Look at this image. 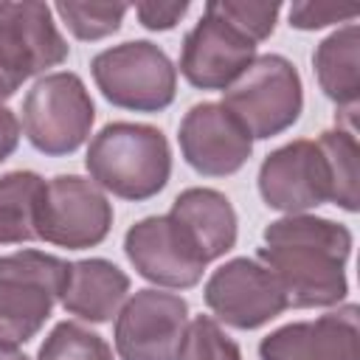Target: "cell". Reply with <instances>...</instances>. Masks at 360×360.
I'll return each instance as SVG.
<instances>
[{
  "instance_id": "8992f818",
  "label": "cell",
  "mask_w": 360,
  "mask_h": 360,
  "mask_svg": "<svg viewBox=\"0 0 360 360\" xmlns=\"http://www.w3.org/2000/svg\"><path fill=\"white\" fill-rule=\"evenodd\" d=\"M22 132L28 143L48 155H73L93 129L96 104L82 76L73 70L45 73L22 98Z\"/></svg>"
},
{
  "instance_id": "ac0fdd59",
  "label": "cell",
  "mask_w": 360,
  "mask_h": 360,
  "mask_svg": "<svg viewBox=\"0 0 360 360\" xmlns=\"http://www.w3.org/2000/svg\"><path fill=\"white\" fill-rule=\"evenodd\" d=\"M312 70L318 87L338 107L354 110L360 98V28L346 22L318 42L312 53Z\"/></svg>"
},
{
  "instance_id": "484cf974",
  "label": "cell",
  "mask_w": 360,
  "mask_h": 360,
  "mask_svg": "<svg viewBox=\"0 0 360 360\" xmlns=\"http://www.w3.org/2000/svg\"><path fill=\"white\" fill-rule=\"evenodd\" d=\"M186 11H188L186 0H180V3H138L135 6V14H138L141 25L149 28V31H169V28H174L183 20Z\"/></svg>"
},
{
  "instance_id": "9a60e30c",
  "label": "cell",
  "mask_w": 360,
  "mask_h": 360,
  "mask_svg": "<svg viewBox=\"0 0 360 360\" xmlns=\"http://www.w3.org/2000/svg\"><path fill=\"white\" fill-rule=\"evenodd\" d=\"M360 309L340 304L315 321H292L259 343L262 360H360Z\"/></svg>"
},
{
  "instance_id": "ba28073f",
  "label": "cell",
  "mask_w": 360,
  "mask_h": 360,
  "mask_svg": "<svg viewBox=\"0 0 360 360\" xmlns=\"http://www.w3.org/2000/svg\"><path fill=\"white\" fill-rule=\"evenodd\" d=\"M110 228L112 202L90 177L56 174L45 180L34 222L37 239L68 250H87L101 245Z\"/></svg>"
},
{
  "instance_id": "3957f363",
  "label": "cell",
  "mask_w": 360,
  "mask_h": 360,
  "mask_svg": "<svg viewBox=\"0 0 360 360\" xmlns=\"http://www.w3.org/2000/svg\"><path fill=\"white\" fill-rule=\"evenodd\" d=\"M68 262L45 250L0 256V343L20 346L39 335L62 298Z\"/></svg>"
},
{
  "instance_id": "cb8c5ba5",
  "label": "cell",
  "mask_w": 360,
  "mask_h": 360,
  "mask_svg": "<svg viewBox=\"0 0 360 360\" xmlns=\"http://www.w3.org/2000/svg\"><path fill=\"white\" fill-rule=\"evenodd\" d=\"M214 11L225 17L231 25H236L245 37H250L256 45L264 42L278 22L281 3H250V0H211Z\"/></svg>"
},
{
  "instance_id": "ffe728a7",
  "label": "cell",
  "mask_w": 360,
  "mask_h": 360,
  "mask_svg": "<svg viewBox=\"0 0 360 360\" xmlns=\"http://www.w3.org/2000/svg\"><path fill=\"white\" fill-rule=\"evenodd\" d=\"M318 143L332 169V205L354 214L360 208V149L354 129H326Z\"/></svg>"
},
{
  "instance_id": "7c38bea8",
  "label": "cell",
  "mask_w": 360,
  "mask_h": 360,
  "mask_svg": "<svg viewBox=\"0 0 360 360\" xmlns=\"http://www.w3.org/2000/svg\"><path fill=\"white\" fill-rule=\"evenodd\" d=\"M256 183L264 205L281 214H307L332 202L329 160L321 143L309 138H295L264 155Z\"/></svg>"
},
{
  "instance_id": "5bb4252c",
  "label": "cell",
  "mask_w": 360,
  "mask_h": 360,
  "mask_svg": "<svg viewBox=\"0 0 360 360\" xmlns=\"http://www.w3.org/2000/svg\"><path fill=\"white\" fill-rule=\"evenodd\" d=\"M177 143L183 160L202 177L236 174L253 152V138L219 101L194 104L180 121Z\"/></svg>"
},
{
  "instance_id": "277c9868",
  "label": "cell",
  "mask_w": 360,
  "mask_h": 360,
  "mask_svg": "<svg viewBox=\"0 0 360 360\" xmlns=\"http://www.w3.org/2000/svg\"><path fill=\"white\" fill-rule=\"evenodd\" d=\"M253 141L287 132L304 110V84L295 65L281 53H262L222 93L219 101Z\"/></svg>"
},
{
  "instance_id": "d4e9b609",
  "label": "cell",
  "mask_w": 360,
  "mask_h": 360,
  "mask_svg": "<svg viewBox=\"0 0 360 360\" xmlns=\"http://www.w3.org/2000/svg\"><path fill=\"white\" fill-rule=\"evenodd\" d=\"M357 8H340L326 3H292L290 6V25L298 31H318L335 22H352Z\"/></svg>"
},
{
  "instance_id": "4316f807",
  "label": "cell",
  "mask_w": 360,
  "mask_h": 360,
  "mask_svg": "<svg viewBox=\"0 0 360 360\" xmlns=\"http://www.w3.org/2000/svg\"><path fill=\"white\" fill-rule=\"evenodd\" d=\"M20 135H22L20 118L14 115V110L0 104V163L14 155V149L20 146Z\"/></svg>"
},
{
  "instance_id": "5b68a950",
  "label": "cell",
  "mask_w": 360,
  "mask_h": 360,
  "mask_svg": "<svg viewBox=\"0 0 360 360\" xmlns=\"http://www.w3.org/2000/svg\"><path fill=\"white\" fill-rule=\"evenodd\" d=\"M90 73L101 96L121 110L160 112L177 96V68L149 39H129L98 51L90 59Z\"/></svg>"
},
{
  "instance_id": "30bf717a",
  "label": "cell",
  "mask_w": 360,
  "mask_h": 360,
  "mask_svg": "<svg viewBox=\"0 0 360 360\" xmlns=\"http://www.w3.org/2000/svg\"><path fill=\"white\" fill-rule=\"evenodd\" d=\"M188 329V304L158 287L135 290L115 315L112 343L121 360H177Z\"/></svg>"
},
{
  "instance_id": "2e32d148",
  "label": "cell",
  "mask_w": 360,
  "mask_h": 360,
  "mask_svg": "<svg viewBox=\"0 0 360 360\" xmlns=\"http://www.w3.org/2000/svg\"><path fill=\"white\" fill-rule=\"evenodd\" d=\"M127 295L129 276L110 259L93 256L68 262V281L59 298L65 312L90 323H107L112 321V315H118Z\"/></svg>"
},
{
  "instance_id": "603a6c76",
  "label": "cell",
  "mask_w": 360,
  "mask_h": 360,
  "mask_svg": "<svg viewBox=\"0 0 360 360\" xmlns=\"http://www.w3.org/2000/svg\"><path fill=\"white\" fill-rule=\"evenodd\" d=\"M177 360H242V349L222 323L211 315H197L188 321Z\"/></svg>"
},
{
  "instance_id": "7402d4cb",
  "label": "cell",
  "mask_w": 360,
  "mask_h": 360,
  "mask_svg": "<svg viewBox=\"0 0 360 360\" xmlns=\"http://www.w3.org/2000/svg\"><path fill=\"white\" fill-rule=\"evenodd\" d=\"M53 11L65 22V28L82 39V42H96L110 34H115L129 11L127 3H56Z\"/></svg>"
},
{
  "instance_id": "9c48e42d",
  "label": "cell",
  "mask_w": 360,
  "mask_h": 360,
  "mask_svg": "<svg viewBox=\"0 0 360 360\" xmlns=\"http://www.w3.org/2000/svg\"><path fill=\"white\" fill-rule=\"evenodd\" d=\"M202 301L217 323L242 332L259 329L290 309L278 278L259 259L248 256H236L219 264L202 287Z\"/></svg>"
},
{
  "instance_id": "e0dca14e",
  "label": "cell",
  "mask_w": 360,
  "mask_h": 360,
  "mask_svg": "<svg viewBox=\"0 0 360 360\" xmlns=\"http://www.w3.org/2000/svg\"><path fill=\"white\" fill-rule=\"evenodd\" d=\"M169 214L186 228L208 264L233 250L239 236V219L222 191L208 186H191L174 197Z\"/></svg>"
},
{
  "instance_id": "44dd1931",
  "label": "cell",
  "mask_w": 360,
  "mask_h": 360,
  "mask_svg": "<svg viewBox=\"0 0 360 360\" xmlns=\"http://www.w3.org/2000/svg\"><path fill=\"white\" fill-rule=\"evenodd\" d=\"M37 360H112L110 343L79 321H59L42 340Z\"/></svg>"
},
{
  "instance_id": "6da1fadb",
  "label": "cell",
  "mask_w": 360,
  "mask_h": 360,
  "mask_svg": "<svg viewBox=\"0 0 360 360\" xmlns=\"http://www.w3.org/2000/svg\"><path fill=\"white\" fill-rule=\"evenodd\" d=\"M256 259L278 278L295 309L340 307L349 292L346 262L354 236L343 222L315 214H284L262 233Z\"/></svg>"
},
{
  "instance_id": "d6986e66",
  "label": "cell",
  "mask_w": 360,
  "mask_h": 360,
  "mask_svg": "<svg viewBox=\"0 0 360 360\" xmlns=\"http://www.w3.org/2000/svg\"><path fill=\"white\" fill-rule=\"evenodd\" d=\"M45 180L31 169H14L0 177V245L37 239V205Z\"/></svg>"
},
{
  "instance_id": "4fadbf2b",
  "label": "cell",
  "mask_w": 360,
  "mask_h": 360,
  "mask_svg": "<svg viewBox=\"0 0 360 360\" xmlns=\"http://www.w3.org/2000/svg\"><path fill=\"white\" fill-rule=\"evenodd\" d=\"M256 42L205 3L180 45V76L197 90H228L256 59Z\"/></svg>"
},
{
  "instance_id": "52a82bcc",
  "label": "cell",
  "mask_w": 360,
  "mask_h": 360,
  "mask_svg": "<svg viewBox=\"0 0 360 360\" xmlns=\"http://www.w3.org/2000/svg\"><path fill=\"white\" fill-rule=\"evenodd\" d=\"M68 53L70 45L59 34L48 3H0V104L31 76L62 65Z\"/></svg>"
},
{
  "instance_id": "83f0119b",
  "label": "cell",
  "mask_w": 360,
  "mask_h": 360,
  "mask_svg": "<svg viewBox=\"0 0 360 360\" xmlns=\"http://www.w3.org/2000/svg\"><path fill=\"white\" fill-rule=\"evenodd\" d=\"M0 360H31V357H28V354H22L17 346L0 343Z\"/></svg>"
},
{
  "instance_id": "8fae6325",
  "label": "cell",
  "mask_w": 360,
  "mask_h": 360,
  "mask_svg": "<svg viewBox=\"0 0 360 360\" xmlns=\"http://www.w3.org/2000/svg\"><path fill=\"white\" fill-rule=\"evenodd\" d=\"M124 253L135 273L163 290L197 287L208 262L172 214L143 217L124 233Z\"/></svg>"
},
{
  "instance_id": "7a4b0ae2",
  "label": "cell",
  "mask_w": 360,
  "mask_h": 360,
  "mask_svg": "<svg viewBox=\"0 0 360 360\" xmlns=\"http://www.w3.org/2000/svg\"><path fill=\"white\" fill-rule=\"evenodd\" d=\"M84 166L101 191L143 202L166 188L172 177V146L152 124L112 121L90 138Z\"/></svg>"
}]
</instances>
